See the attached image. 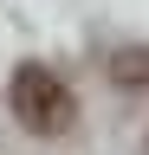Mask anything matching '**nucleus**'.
<instances>
[{
  "label": "nucleus",
  "mask_w": 149,
  "mask_h": 155,
  "mask_svg": "<svg viewBox=\"0 0 149 155\" xmlns=\"http://www.w3.org/2000/svg\"><path fill=\"white\" fill-rule=\"evenodd\" d=\"M110 78H117V84L149 91V45H123L117 58H110Z\"/></svg>",
  "instance_id": "f03ea898"
},
{
  "label": "nucleus",
  "mask_w": 149,
  "mask_h": 155,
  "mask_svg": "<svg viewBox=\"0 0 149 155\" xmlns=\"http://www.w3.org/2000/svg\"><path fill=\"white\" fill-rule=\"evenodd\" d=\"M7 97H13V116H20L32 136H65L71 116H78V104H71V91H65V78L46 71V65H20Z\"/></svg>",
  "instance_id": "f257e3e1"
}]
</instances>
